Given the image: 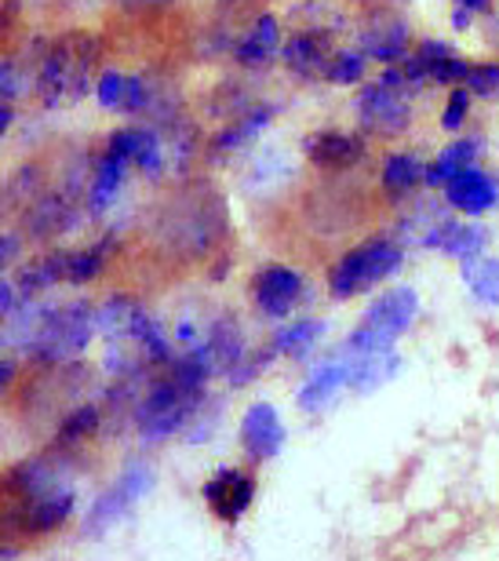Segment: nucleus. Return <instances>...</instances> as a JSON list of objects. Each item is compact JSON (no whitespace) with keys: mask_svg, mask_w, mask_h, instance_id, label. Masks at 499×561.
Masks as SVG:
<instances>
[{"mask_svg":"<svg viewBox=\"0 0 499 561\" xmlns=\"http://www.w3.org/2000/svg\"><path fill=\"white\" fill-rule=\"evenodd\" d=\"M452 26H456V30H467V26H470V11L456 8V15H452Z\"/></svg>","mask_w":499,"mask_h":561,"instance_id":"ea45409f","label":"nucleus"},{"mask_svg":"<svg viewBox=\"0 0 499 561\" xmlns=\"http://www.w3.org/2000/svg\"><path fill=\"white\" fill-rule=\"evenodd\" d=\"M485 241H489V233L478 222H460V219H441L438 227H430V233L423 238L427 249L434 252H445L452 260H474V255H481Z\"/></svg>","mask_w":499,"mask_h":561,"instance_id":"a211bd4d","label":"nucleus"},{"mask_svg":"<svg viewBox=\"0 0 499 561\" xmlns=\"http://www.w3.org/2000/svg\"><path fill=\"white\" fill-rule=\"evenodd\" d=\"M470 114V88H452L449 92V103H445V117H441V128L445 131H460L463 121Z\"/></svg>","mask_w":499,"mask_h":561,"instance_id":"72a5a7b5","label":"nucleus"},{"mask_svg":"<svg viewBox=\"0 0 499 561\" xmlns=\"http://www.w3.org/2000/svg\"><path fill=\"white\" fill-rule=\"evenodd\" d=\"M445 194H449V205L463 211V216H481V211L499 205V183L489 172H481L478 164L452 175L445 183Z\"/></svg>","mask_w":499,"mask_h":561,"instance_id":"dca6fc26","label":"nucleus"},{"mask_svg":"<svg viewBox=\"0 0 499 561\" xmlns=\"http://www.w3.org/2000/svg\"><path fill=\"white\" fill-rule=\"evenodd\" d=\"M489 37H492V44H496V48H499V15L489 22Z\"/></svg>","mask_w":499,"mask_h":561,"instance_id":"37998d69","label":"nucleus"},{"mask_svg":"<svg viewBox=\"0 0 499 561\" xmlns=\"http://www.w3.org/2000/svg\"><path fill=\"white\" fill-rule=\"evenodd\" d=\"M128 168H132L128 157H121L113 150H102V157L95 161V175H92V194H88V197H92V211H102L113 197H117L124 175H128Z\"/></svg>","mask_w":499,"mask_h":561,"instance_id":"393cba45","label":"nucleus"},{"mask_svg":"<svg viewBox=\"0 0 499 561\" xmlns=\"http://www.w3.org/2000/svg\"><path fill=\"white\" fill-rule=\"evenodd\" d=\"M467 70H470V62L445 41H423L412 55L401 59V77L408 88H423L427 81L456 88V84H467Z\"/></svg>","mask_w":499,"mask_h":561,"instance_id":"6e6552de","label":"nucleus"},{"mask_svg":"<svg viewBox=\"0 0 499 561\" xmlns=\"http://www.w3.org/2000/svg\"><path fill=\"white\" fill-rule=\"evenodd\" d=\"M419 183H427V164L419 161L412 153H390L387 164H383V175H379V186L387 197H408Z\"/></svg>","mask_w":499,"mask_h":561,"instance_id":"b1692460","label":"nucleus"},{"mask_svg":"<svg viewBox=\"0 0 499 561\" xmlns=\"http://www.w3.org/2000/svg\"><path fill=\"white\" fill-rule=\"evenodd\" d=\"M241 448L252 463H270L285 448V423H281L274 405H266V401L248 405L241 420Z\"/></svg>","mask_w":499,"mask_h":561,"instance_id":"f8f14e48","label":"nucleus"},{"mask_svg":"<svg viewBox=\"0 0 499 561\" xmlns=\"http://www.w3.org/2000/svg\"><path fill=\"white\" fill-rule=\"evenodd\" d=\"M358 125L368 136L398 139L412 125V106H408L401 88H394L379 77L376 84H365L358 92Z\"/></svg>","mask_w":499,"mask_h":561,"instance_id":"0eeeda50","label":"nucleus"},{"mask_svg":"<svg viewBox=\"0 0 499 561\" xmlns=\"http://www.w3.org/2000/svg\"><path fill=\"white\" fill-rule=\"evenodd\" d=\"M204 500H208V507L212 514L219 522L226 525H234V522H241V514L252 507V500H256V481L245 474V470H234V467H226L219 470L215 478L204 481Z\"/></svg>","mask_w":499,"mask_h":561,"instance_id":"ddd939ff","label":"nucleus"},{"mask_svg":"<svg viewBox=\"0 0 499 561\" xmlns=\"http://www.w3.org/2000/svg\"><path fill=\"white\" fill-rule=\"evenodd\" d=\"M19 551H11V547H0V561H4V558H15Z\"/></svg>","mask_w":499,"mask_h":561,"instance_id":"c03bdc74","label":"nucleus"},{"mask_svg":"<svg viewBox=\"0 0 499 561\" xmlns=\"http://www.w3.org/2000/svg\"><path fill=\"white\" fill-rule=\"evenodd\" d=\"M456 8H463V11H489L492 8V0H456Z\"/></svg>","mask_w":499,"mask_h":561,"instance_id":"58836bf2","label":"nucleus"},{"mask_svg":"<svg viewBox=\"0 0 499 561\" xmlns=\"http://www.w3.org/2000/svg\"><path fill=\"white\" fill-rule=\"evenodd\" d=\"M303 277L292 271V266L285 263H266L263 271H259L252 277V299H256V307L266 313V318H288L292 310L299 307V299H303Z\"/></svg>","mask_w":499,"mask_h":561,"instance_id":"9b49d317","label":"nucleus"},{"mask_svg":"<svg viewBox=\"0 0 499 561\" xmlns=\"http://www.w3.org/2000/svg\"><path fill=\"white\" fill-rule=\"evenodd\" d=\"M325 335V321H314V318H299L292 321L288 329H281L274 335V351L277 354H288V357H306L317 346V340Z\"/></svg>","mask_w":499,"mask_h":561,"instance_id":"cd10ccee","label":"nucleus"},{"mask_svg":"<svg viewBox=\"0 0 499 561\" xmlns=\"http://www.w3.org/2000/svg\"><path fill=\"white\" fill-rule=\"evenodd\" d=\"M106 150L113 153H121V157H128L132 164H139L143 172H161V142H157L154 131H146V128H121V131H113V136L106 139Z\"/></svg>","mask_w":499,"mask_h":561,"instance_id":"412c9836","label":"nucleus"},{"mask_svg":"<svg viewBox=\"0 0 499 561\" xmlns=\"http://www.w3.org/2000/svg\"><path fill=\"white\" fill-rule=\"evenodd\" d=\"M117 249V238H102L99 244H92V249H84V252H70V285H88L92 277L102 274V266H106L110 260V252Z\"/></svg>","mask_w":499,"mask_h":561,"instance_id":"c756f323","label":"nucleus"},{"mask_svg":"<svg viewBox=\"0 0 499 561\" xmlns=\"http://www.w3.org/2000/svg\"><path fill=\"white\" fill-rule=\"evenodd\" d=\"M154 489V470L146 463H132L124 474L113 481V485L102 492L95 500L92 514H88V536H102L106 529H113L117 522H124V514H128L135 503H139L146 492Z\"/></svg>","mask_w":499,"mask_h":561,"instance_id":"1a4fd4ad","label":"nucleus"},{"mask_svg":"<svg viewBox=\"0 0 499 561\" xmlns=\"http://www.w3.org/2000/svg\"><path fill=\"white\" fill-rule=\"evenodd\" d=\"M350 357V354H347ZM350 365H354V379H350V387L358 390V394H372L376 387H383L387 379L398 373L401 362L394 351H379V354H358L350 357Z\"/></svg>","mask_w":499,"mask_h":561,"instance_id":"a878e982","label":"nucleus"},{"mask_svg":"<svg viewBox=\"0 0 499 561\" xmlns=\"http://www.w3.org/2000/svg\"><path fill=\"white\" fill-rule=\"evenodd\" d=\"M394 4H408V0H394Z\"/></svg>","mask_w":499,"mask_h":561,"instance_id":"a18cd8bd","label":"nucleus"},{"mask_svg":"<svg viewBox=\"0 0 499 561\" xmlns=\"http://www.w3.org/2000/svg\"><path fill=\"white\" fill-rule=\"evenodd\" d=\"M121 95H124V73L117 70H106L95 81V99H99V106H106V110H117L121 106Z\"/></svg>","mask_w":499,"mask_h":561,"instance_id":"f704fd0d","label":"nucleus"},{"mask_svg":"<svg viewBox=\"0 0 499 561\" xmlns=\"http://www.w3.org/2000/svg\"><path fill=\"white\" fill-rule=\"evenodd\" d=\"M467 88L481 99H499V62H470Z\"/></svg>","mask_w":499,"mask_h":561,"instance_id":"473e14b6","label":"nucleus"},{"mask_svg":"<svg viewBox=\"0 0 499 561\" xmlns=\"http://www.w3.org/2000/svg\"><path fill=\"white\" fill-rule=\"evenodd\" d=\"M481 153V139L470 136V139H456L449 142L445 150L434 157V164H427V183L430 186H445L452 175L463 172V168L474 164V157Z\"/></svg>","mask_w":499,"mask_h":561,"instance_id":"bb28decb","label":"nucleus"},{"mask_svg":"<svg viewBox=\"0 0 499 561\" xmlns=\"http://www.w3.org/2000/svg\"><path fill=\"white\" fill-rule=\"evenodd\" d=\"M99 62V41L92 33H66L48 48L41 66V95L48 106H70L92 88V66Z\"/></svg>","mask_w":499,"mask_h":561,"instance_id":"f03ea898","label":"nucleus"},{"mask_svg":"<svg viewBox=\"0 0 499 561\" xmlns=\"http://www.w3.org/2000/svg\"><path fill=\"white\" fill-rule=\"evenodd\" d=\"M419 313V296L416 288H390L372 302L365 321L350 332L347 340V354L358 357V354H379V351H390L394 343L401 340L408 332V324L416 321Z\"/></svg>","mask_w":499,"mask_h":561,"instance_id":"20e7f679","label":"nucleus"},{"mask_svg":"<svg viewBox=\"0 0 499 561\" xmlns=\"http://www.w3.org/2000/svg\"><path fill=\"white\" fill-rule=\"evenodd\" d=\"M8 379H11V368H8V362H4V357H0V394H4Z\"/></svg>","mask_w":499,"mask_h":561,"instance_id":"79ce46f5","label":"nucleus"},{"mask_svg":"<svg viewBox=\"0 0 499 561\" xmlns=\"http://www.w3.org/2000/svg\"><path fill=\"white\" fill-rule=\"evenodd\" d=\"M175 238H179V249L186 252H208L215 241L223 238L226 230V211H223V201L208 194V197H186L179 201V216L172 222Z\"/></svg>","mask_w":499,"mask_h":561,"instance_id":"9d476101","label":"nucleus"},{"mask_svg":"<svg viewBox=\"0 0 499 561\" xmlns=\"http://www.w3.org/2000/svg\"><path fill=\"white\" fill-rule=\"evenodd\" d=\"M95 318L110 335H117V340H128V343L139 346V351L146 354V362L172 365V346H168L161 329H157V321L143 307H135L132 299H110L106 307L95 313Z\"/></svg>","mask_w":499,"mask_h":561,"instance_id":"423d86ee","label":"nucleus"},{"mask_svg":"<svg viewBox=\"0 0 499 561\" xmlns=\"http://www.w3.org/2000/svg\"><path fill=\"white\" fill-rule=\"evenodd\" d=\"M408 41H412L408 22L401 15H394V11H376L365 22V30H361V51L383 66L401 62L408 55Z\"/></svg>","mask_w":499,"mask_h":561,"instance_id":"4468645a","label":"nucleus"},{"mask_svg":"<svg viewBox=\"0 0 499 561\" xmlns=\"http://www.w3.org/2000/svg\"><path fill=\"white\" fill-rule=\"evenodd\" d=\"M365 62H368L365 51H336V59H332V66H328L325 81H332V84H358L361 77H365Z\"/></svg>","mask_w":499,"mask_h":561,"instance_id":"2f4dec72","label":"nucleus"},{"mask_svg":"<svg viewBox=\"0 0 499 561\" xmlns=\"http://www.w3.org/2000/svg\"><path fill=\"white\" fill-rule=\"evenodd\" d=\"M19 503V525L22 533H52L73 514L77 492L59 478V470L48 467V459H26L11 470Z\"/></svg>","mask_w":499,"mask_h":561,"instance_id":"f257e3e1","label":"nucleus"},{"mask_svg":"<svg viewBox=\"0 0 499 561\" xmlns=\"http://www.w3.org/2000/svg\"><path fill=\"white\" fill-rule=\"evenodd\" d=\"M95 324L99 318L88 302H70V307L52 310L48 318L41 321V332H37V340H33V354L52 365L70 362V357H77L92 343Z\"/></svg>","mask_w":499,"mask_h":561,"instance_id":"39448f33","label":"nucleus"},{"mask_svg":"<svg viewBox=\"0 0 499 561\" xmlns=\"http://www.w3.org/2000/svg\"><path fill=\"white\" fill-rule=\"evenodd\" d=\"M303 153L310 157V164L325 168V172H347V168H354L365 157V142L343 136V131H317V136H306Z\"/></svg>","mask_w":499,"mask_h":561,"instance_id":"f3484780","label":"nucleus"},{"mask_svg":"<svg viewBox=\"0 0 499 561\" xmlns=\"http://www.w3.org/2000/svg\"><path fill=\"white\" fill-rule=\"evenodd\" d=\"M95 426H99V409H95V405L73 409L70 416L63 420V426H59V445H77V442H84L88 434H95Z\"/></svg>","mask_w":499,"mask_h":561,"instance_id":"7c9ffc66","label":"nucleus"},{"mask_svg":"<svg viewBox=\"0 0 499 561\" xmlns=\"http://www.w3.org/2000/svg\"><path fill=\"white\" fill-rule=\"evenodd\" d=\"M460 277L474 302L499 307V255H474V260H463Z\"/></svg>","mask_w":499,"mask_h":561,"instance_id":"5701e85b","label":"nucleus"},{"mask_svg":"<svg viewBox=\"0 0 499 561\" xmlns=\"http://www.w3.org/2000/svg\"><path fill=\"white\" fill-rule=\"evenodd\" d=\"M281 44V26L274 15H259L252 26H248V33L241 41H237L234 48V59L248 66V70H259V66H266L270 59H274Z\"/></svg>","mask_w":499,"mask_h":561,"instance_id":"aec40b11","label":"nucleus"},{"mask_svg":"<svg viewBox=\"0 0 499 561\" xmlns=\"http://www.w3.org/2000/svg\"><path fill=\"white\" fill-rule=\"evenodd\" d=\"M15 252H19V241H15V238H0V271H4L8 260H11Z\"/></svg>","mask_w":499,"mask_h":561,"instance_id":"4c0bfd02","label":"nucleus"},{"mask_svg":"<svg viewBox=\"0 0 499 561\" xmlns=\"http://www.w3.org/2000/svg\"><path fill=\"white\" fill-rule=\"evenodd\" d=\"M281 59L296 77L303 81H317V77L328 73V66L336 59V48H332V33L328 30H303L296 33L285 48H281Z\"/></svg>","mask_w":499,"mask_h":561,"instance_id":"2eb2a0df","label":"nucleus"},{"mask_svg":"<svg viewBox=\"0 0 499 561\" xmlns=\"http://www.w3.org/2000/svg\"><path fill=\"white\" fill-rule=\"evenodd\" d=\"M405 263V252L390 238H372L358 249H350L347 255H339V263L328 271V291L332 299H354L361 291L376 288L379 280H387L390 274H398Z\"/></svg>","mask_w":499,"mask_h":561,"instance_id":"7ed1b4c3","label":"nucleus"},{"mask_svg":"<svg viewBox=\"0 0 499 561\" xmlns=\"http://www.w3.org/2000/svg\"><path fill=\"white\" fill-rule=\"evenodd\" d=\"M350 379H354V365H350V357H339V362H328L321 365L317 373L306 379L299 387V409L303 412H321L328 401H332L339 390L350 387Z\"/></svg>","mask_w":499,"mask_h":561,"instance_id":"6ab92c4d","label":"nucleus"},{"mask_svg":"<svg viewBox=\"0 0 499 561\" xmlns=\"http://www.w3.org/2000/svg\"><path fill=\"white\" fill-rule=\"evenodd\" d=\"M11 117H15V114H11V106H0V136H4V131H8Z\"/></svg>","mask_w":499,"mask_h":561,"instance_id":"a19ab883","label":"nucleus"},{"mask_svg":"<svg viewBox=\"0 0 499 561\" xmlns=\"http://www.w3.org/2000/svg\"><path fill=\"white\" fill-rule=\"evenodd\" d=\"M270 121H274V110L270 106H259V110H248L234 121L230 128L219 131V139H215V150H237V146H245L248 139H256L259 131H263Z\"/></svg>","mask_w":499,"mask_h":561,"instance_id":"c85d7f7f","label":"nucleus"},{"mask_svg":"<svg viewBox=\"0 0 499 561\" xmlns=\"http://www.w3.org/2000/svg\"><path fill=\"white\" fill-rule=\"evenodd\" d=\"M204 346V354H208V362L215 373H234L237 362L248 354L245 351V335L241 329H237V321L234 318H219L212 324V332H208V340L201 343Z\"/></svg>","mask_w":499,"mask_h":561,"instance_id":"4be33fe9","label":"nucleus"},{"mask_svg":"<svg viewBox=\"0 0 499 561\" xmlns=\"http://www.w3.org/2000/svg\"><path fill=\"white\" fill-rule=\"evenodd\" d=\"M150 103V84L143 77H124V95H121V106L124 114H139V110Z\"/></svg>","mask_w":499,"mask_h":561,"instance_id":"c9c22d12","label":"nucleus"},{"mask_svg":"<svg viewBox=\"0 0 499 561\" xmlns=\"http://www.w3.org/2000/svg\"><path fill=\"white\" fill-rule=\"evenodd\" d=\"M172 4H175V0H121V8L135 11V15H150V11H165Z\"/></svg>","mask_w":499,"mask_h":561,"instance_id":"e433bc0d","label":"nucleus"}]
</instances>
